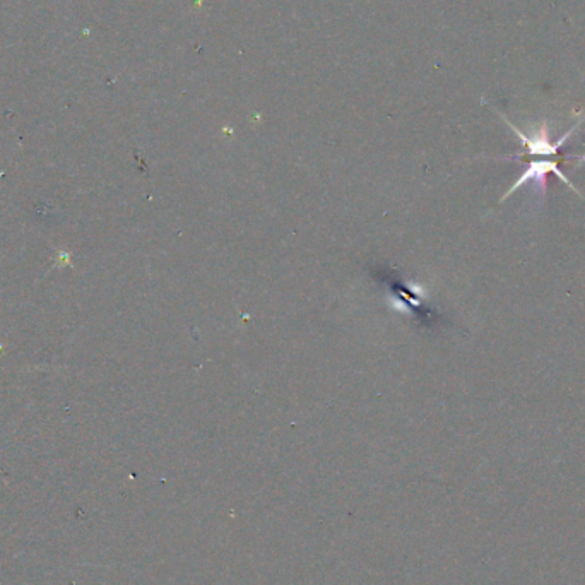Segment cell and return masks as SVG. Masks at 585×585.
Here are the masks:
<instances>
[{
    "instance_id": "obj_1",
    "label": "cell",
    "mask_w": 585,
    "mask_h": 585,
    "mask_svg": "<svg viewBox=\"0 0 585 585\" xmlns=\"http://www.w3.org/2000/svg\"><path fill=\"white\" fill-rule=\"evenodd\" d=\"M548 173H554L557 176H560L563 182H565L566 185L570 187V189H573L577 192L575 187H573L572 183L568 182V178H566V176L561 173L557 161H554V160H539V161H531V163L527 164V168H525L524 173L518 176L517 182H515L514 185L510 187L509 192L503 195L502 201L509 198L510 195L515 192V190L520 189V187H524L525 183H534L537 189H539L541 195H544V194H546V176H548ZM577 194H579V192H577Z\"/></svg>"
},
{
    "instance_id": "obj_2",
    "label": "cell",
    "mask_w": 585,
    "mask_h": 585,
    "mask_svg": "<svg viewBox=\"0 0 585 585\" xmlns=\"http://www.w3.org/2000/svg\"><path fill=\"white\" fill-rule=\"evenodd\" d=\"M507 124H509L510 127H512V130L515 132V134H517V137L520 139L522 144L525 146L527 153L532 154V156H554V154L558 153V149H560V147L563 146V142H565L566 139H568L570 135L573 134V130H575V128L579 127V125H575V127H573V128H570V130L566 132L565 135H563L560 141L550 142V134H548V127H546V125H543V128H541V130L537 132L536 135L529 137V135H525L524 132L518 130V128L515 127V125L512 122H509V120H507Z\"/></svg>"
},
{
    "instance_id": "obj_3",
    "label": "cell",
    "mask_w": 585,
    "mask_h": 585,
    "mask_svg": "<svg viewBox=\"0 0 585 585\" xmlns=\"http://www.w3.org/2000/svg\"><path fill=\"white\" fill-rule=\"evenodd\" d=\"M580 161H585V156H582V158H580Z\"/></svg>"
}]
</instances>
